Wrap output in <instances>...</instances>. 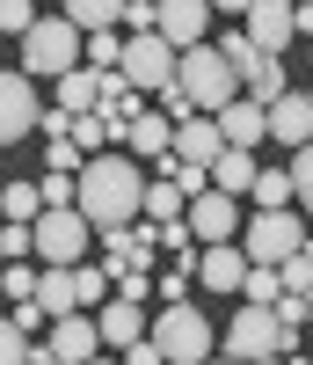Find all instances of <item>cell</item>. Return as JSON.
Masks as SVG:
<instances>
[{
  "label": "cell",
  "instance_id": "cell-37",
  "mask_svg": "<svg viewBox=\"0 0 313 365\" xmlns=\"http://www.w3.org/2000/svg\"><path fill=\"white\" fill-rule=\"evenodd\" d=\"M37 190H44V212H66L73 205V175H44Z\"/></svg>",
  "mask_w": 313,
  "mask_h": 365
},
{
  "label": "cell",
  "instance_id": "cell-29",
  "mask_svg": "<svg viewBox=\"0 0 313 365\" xmlns=\"http://www.w3.org/2000/svg\"><path fill=\"white\" fill-rule=\"evenodd\" d=\"M240 299H248V307H277V299H285L277 270H255V263H248V278H240Z\"/></svg>",
  "mask_w": 313,
  "mask_h": 365
},
{
  "label": "cell",
  "instance_id": "cell-38",
  "mask_svg": "<svg viewBox=\"0 0 313 365\" xmlns=\"http://www.w3.org/2000/svg\"><path fill=\"white\" fill-rule=\"evenodd\" d=\"M124 365H168V358H161V344L146 336V344H132V351H124Z\"/></svg>",
  "mask_w": 313,
  "mask_h": 365
},
{
  "label": "cell",
  "instance_id": "cell-40",
  "mask_svg": "<svg viewBox=\"0 0 313 365\" xmlns=\"http://www.w3.org/2000/svg\"><path fill=\"white\" fill-rule=\"evenodd\" d=\"M29 365H58V358H51V351H29Z\"/></svg>",
  "mask_w": 313,
  "mask_h": 365
},
{
  "label": "cell",
  "instance_id": "cell-11",
  "mask_svg": "<svg viewBox=\"0 0 313 365\" xmlns=\"http://www.w3.org/2000/svg\"><path fill=\"white\" fill-rule=\"evenodd\" d=\"M211 8L204 0H161V44L182 58V51H197V44H211Z\"/></svg>",
  "mask_w": 313,
  "mask_h": 365
},
{
  "label": "cell",
  "instance_id": "cell-43",
  "mask_svg": "<svg viewBox=\"0 0 313 365\" xmlns=\"http://www.w3.org/2000/svg\"><path fill=\"white\" fill-rule=\"evenodd\" d=\"M87 365H117V358H110V351H102V358H87Z\"/></svg>",
  "mask_w": 313,
  "mask_h": 365
},
{
  "label": "cell",
  "instance_id": "cell-33",
  "mask_svg": "<svg viewBox=\"0 0 313 365\" xmlns=\"http://www.w3.org/2000/svg\"><path fill=\"white\" fill-rule=\"evenodd\" d=\"M292 205L313 212V146H299V154H292Z\"/></svg>",
  "mask_w": 313,
  "mask_h": 365
},
{
  "label": "cell",
  "instance_id": "cell-46",
  "mask_svg": "<svg viewBox=\"0 0 313 365\" xmlns=\"http://www.w3.org/2000/svg\"><path fill=\"white\" fill-rule=\"evenodd\" d=\"M306 365H313V358H306Z\"/></svg>",
  "mask_w": 313,
  "mask_h": 365
},
{
  "label": "cell",
  "instance_id": "cell-20",
  "mask_svg": "<svg viewBox=\"0 0 313 365\" xmlns=\"http://www.w3.org/2000/svg\"><path fill=\"white\" fill-rule=\"evenodd\" d=\"M255 175H262V161L240 154V146H226V154L211 161V190H218V197H248V190H255Z\"/></svg>",
  "mask_w": 313,
  "mask_h": 365
},
{
  "label": "cell",
  "instance_id": "cell-42",
  "mask_svg": "<svg viewBox=\"0 0 313 365\" xmlns=\"http://www.w3.org/2000/svg\"><path fill=\"white\" fill-rule=\"evenodd\" d=\"M204 365H233V358H226V351H218V358H204Z\"/></svg>",
  "mask_w": 313,
  "mask_h": 365
},
{
  "label": "cell",
  "instance_id": "cell-26",
  "mask_svg": "<svg viewBox=\"0 0 313 365\" xmlns=\"http://www.w3.org/2000/svg\"><path fill=\"white\" fill-rule=\"evenodd\" d=\"M73 292H80V314H102V307H110V270L73 263Z\"/></svg>",
  "mask_w": 313,
  "mask_h": 365
},
{
  "label": "cell",
  "instance_id": "cell-18",
  "mask_svg": "<svg viewBox=\"0 0 313 365\" xmlns=\"http://www.w3.org/2000/svg\"><path fill=\"white\" fill-rule=\"evenodd\" d=\"M270 139L292 146V154H299V146H313V103L299 96V88H292L285 103H270Z\"/></svg>",
  "mask_w": 313,
  "mask_h": 365
},
{
  "label": "cell",
  "instance_id": "cell-1",
  "mask_svg": "<svg viewBox=\"0 0 313 365\" xmlns=\"http://www.w3.org/2000/svg\"><path fill=\"white\" fill-rule=\"evenodd\" d=\"M73 205L95 234H124L146 220V175L132 154H95L80 175H73Z\"/></svg>",
  "mask_w": 313,
  "mask_h": 365
},
{
  "label": "cell",
  "instance_id": "cell-8",
  "mask_svg": "<svg viewBox=\"0 0 313 365\" xmlns=\"http://www.w3.org/2000/svg\"><path fill=\"white\" fill-rule=\"evenodd\" d=\"M29 241H37V263L73 270V263H87V241H95V227L80 220V205H66V212H44V220L29 227Z\"/></svg>",
  "mask_w": 313,
  "mask_h": 365
},
{
  "label": "cell",
  "instance_id": "cell-23",
  "mask_svg": "<svg viewBox=\"0 0 313 365\" xmlns=\"http://www.w3.org/2000/svg\"><path fill=\"white\" fill-rule=\"evenodd\" d=\"M117 8H124V0H73V8H58V15H66L80 37H110V29H117Z\"/></svg>",
  "mask_w": 313,
  "mask_h": 365
},
{
  "label": "cell",
  "instance_id": "cell-22",
  "mask_svg": "<svg viewBox=\"0 0 313 365\" xmlns=\"http://www.w3.org/2000/svg\"><path fill=\"white\" fill-rule=\"evenodd\" d=\"M37 220H44L37 182H0V227H37Z\"/></svg>",
  "mask_w": 313,
  "mask_h": 365
},
{
  "label": "cell",
  "instance_id": "cell-34",
  "mask_svg": "<svg viewBox=\"0 0 313 365\" xmlns=\"http://www.w3.org/2000/svg\"><path fill=\"white\" fill-rule=\"evenodd\" d=\"M110 285H117V299L146 307V299H153V270H124V278H110Z\"/></svg>",
  "mask_w": 313,
  "mask_h": 365
},
{
  "label": "cell",
  "instance_id": "cell-12",
  "mask_svg": "<svg viewBox=\"0 0 313 365\" xmlns=\"http://www.w3.org/2000/svg\"><path fill=\"white\" fill-rule=\"evenodd\" d=\"M240 29H248V44H255L262 58H285V44L299 37V29H292V8H285V0H255V8L240 15Z\"/></svg>",
  "mask_w": 313,
  "mask_h": 365
},
{
  "label": "cell",
  "instance_id": "cell-17",
  "mask_svg": "<svg viewBox=\"0 0 313 365\" xmlns=\"http://www.w3.org/2000/svg\"><path fill=\"white\" fill-rule=\"evenodd\" d=\"M240 278H248L240 241H226V249H197V285L204 292H240Z\"/></svg>",
  "mask_w": 313,
  "mask_h": 365
},
{
  "label": "cell",
  "instance_id": "cell-6",
  "mask_svg": "<svg viewBox=\"0 0 313 365\" xmlns=\"http://www.w3.org/2000/svg\"><path fill=\"white\" fill-rule=\"evenodd\" d=\"M175 66L182 58L161 44V29H153V37H124V66H117V81L132 88V96H175Z\"/></svg>",
  "mask_w": 313,
  "mask_h": 365
},
{
  "label": "cell",
  "instance_id": "cell-16",
  "mask_svg": "<svg viewBox=\"0 0 313 365\" xmlns=\"http://www.w3.org/2000/svg\"><path fill=\"white\" fill-rule=\"evenodd\" d=\"M124 146H132L139 161L168 168V161H175V117H168V110H146L139 125H132V139H124Z\"/></svg>",
  "mask_w": 313,
  "mask_h": 365
},
{
  "label": "cell",
  "instance_id": "cell-21",
  "mask_svg": "<svg viewBox=\"0 0 313 365\" xmlns=\"http://www.w3.org/2000/svg\"><path fill=\"white\" fill-rule=\"evenodd\" d=\"M37 307H44V322H66V314H80V292H73V270H58V263H44V278H37Z\"/></svg>",
  "mask_w": 313,
  "mask_h": 365
},
{
  "label": "cell",
  "instance_id": "cell-4",
  "mask_svg": "<svg viewBox=\"0 0 313 365\" xmlns=\"http://www.w3.org/2000/svg\"><path fill=\"white\" fill-rule=\"evenodd\" d=\"M299 249H306V212H248L240 256L255 263V270H285Z\"/></svg>",
  "mask_w": 313,
  "mask_h": 365
},
{
  "label": "cell",
  "instance_id": "cell-9",
  "mask_svg": "<svg viewBox=\"0 0 313 365\" xmlns=\"http://www.w3.org/2000/svg\"><path fill=\"white\" fill-rule=\"evenodd\" d=\"M182 227H190V241H197V249H226V241H240V227H248V205H240V197L204 190V197H190Z\"/></svg>",
  "mask_w": 313,
  "mask_h": 365
},
{
  "label": "cell",
  "instance_id": "cell-24",
  "mask_svg": "<svg viewBox=\"0 0 313 365\" xmlns=\"http://www.w3.org/2000/svg\"><path fill=\"white\" fill-rule=\"evenodd\" d=\"M248 205H255V212H299L292 205V168H262L255 190H248Z\"/></svg>",
  "mask_w": 313,
  "mask_h": 365
},
{
  "label": "cell",
  "instance_id": "cell-36",
  "mask_svg": "<svg viewBox=\"0 0 313 365\" xmlns=\"http://www.w3.org/2000/svg\"><path fill=\"white\" fill-rule=\"evenodd\" d=\"M8 322L22 329V336H37V329H51V322H44V307H37V299H15V307H8Z\"/></svg>",
  "mask_w": 313,
  "mask_h": 365
},
{
  "label": "cell",
  "instance_id": "cell-39",
  "mask_svg": "<svg viewBox=\"0 0 313 365\" xmlns=\"http://www.w3.org/2000/svg\"><path fill=\"white\" fill-rule=\"evenodd\" d=\"M292 29H299V37L313 44V0H306V8H292Z\"/></svg>",
  "mask_w": 313,
  "mask_h": 365
},
{
  "label": "cell",
  "instance_id": "cell-32",
  "mask_svg": "<svg viewBox=\"0 0 313 365\" xmlns=\"http://www.w3.org/2000/svg\"><path fill=\"white\" fill-rule=\"evenodd\" d=\"M124 66V37L110 29V37H87V73H117Z\"/></svg>",
  "mask_w": 313,
  "mask_h": 365
},
{
  "label": "cell",
  "instance_id": "cell-2",
  "mask_svg": "<svg viewBox=\"0 0 313 365\" xmlns=\"http://www.w3.org/2000/svg\"><path fill=\"white\" fill-rule=\"evenodd\" d=\"M175 96L190 103V117H218L226 103H240V73L211 44H197V51H182V66H175Z\"/></svg>",
  "mask_w": 313,
  "mask_h": 365
},
{
  "label": "cell",
  "instance_id": "cell-44",
  "mask_svg": "<svg viewBox=\"0 0 313 365\" xmlns=\"http://www.w3.org/2000/svg\"><path fill=\"white\" fill-rule=\"evenodd\" d=\"M0 307H8V292H0Z\"/></svg>",
  "mask_w": 313,
  "mask_h": 365
},
{
  "label": "cell",
  "instance_id": "cell-27",
  "mask_svg": "<svg viewBox=\"0 0 313 365\" xmlns=\"http://www.w3.org/2000/svg\"><path fill=\"white\" fill-rule=\"evenodd\" d=\"M44 22V8H37V0H0V37H29V29H37Z\"/></svg>",
  "mask_w": 313,
  "mask_h": 365
},
{
  "label": "cell",
  "instance_id": "cell-41",
  "mask_svg": "<svg viewBox=\"0 0 313 365\" xmlns=\"http://www.w3.org/2000/svg\"><path fill=\"white\" fill-rule=\"evenodd\" d=\"M255 365H306V358H255Z\"/></svg>",
  "mask_w": 313,
  "mask_h": 365
},
{
  "label": "cell",
  "instance_id": "cell-31",
  "mask_svg": "<svg viewBox=\"0 0 313 365\" xmlns=\"http://www.w3.org/2000/svg\"><path fill=\"white\" fill-rule=\"evenodd\" d=\"M73 146H80L87 161H95L102 146H110V125H102V110H87V117H73Z\"/></svg>",
  "mask_w": 313,
  "mask_h": 365
},
{
  "label": "cell",
  "instance_id": "cell-7",
  "mask_svg": "<svg viewBox=\"0 0 313 365\" xmlns=\"http://www.w3.org/2000/svg\"><path fill=\"white\" fill-rule=\"evenodd\" d=\"M292 344H299V336H285L270 307H240V314L226 322V358H233V365H255V358H292Z\"/></svg>",
  "mask_w": 313,
  "mask_h": 365
},
{
  "label": "cell",
  "instance_id": "cell-15",
  "mask_svg": "<svg viewBox=\"0 0 313 365\" xmlns=\"http://www.w3.org/2000/svg\"><path fill=\"white\" fill-rule=\"evenodd\" d=\"M218 139H226V146H240V154H255V146L270 139V110L262 103H226V110H218Z\"/></svg>",
  "mask_w": 313,
  "mask_h": 365
},
{
  "label": "cell",
  "instance_id": "cell-10",
  "mask_svg": "<svg viewBox=\"0 0 313 365\" xmlns=\"http://www.w3.org/2000/svg\"><path fill=\"white\" fill-rule=\"evenodd\" d=\"M44 125V103H37V81L22 66H0V146H22L29 132Z\"/></svg>",
  "mask_w": 313,
  "mask_h": 365
},
{
  "label": "cell",
  "instance_id": "cell-45",
  "mask_svg": "<svg viewBox=\"0 0 313 365\" xmlns=\"http://www.w3.org/2000/svg\"><path fill=\"white\" fill-rule=\"evenodd\" d=\"M306 51H313V44H306Z\"/></svg>",
  "mask_w": 313,
  "mask_h": 365
},
{
  "label": "cell",
  "instance_id": "cell-30",
  "mask_svg": "<svg viewBox=\"0 0 313 365\" xmlns=\"http://www.w3.org/2000/svg\"><path fill=\"white\" fill-rule=\"evenodd\" d=\"M211 51H218V58H226V66H233V73H248V66H255V58H262L255 44H248V29H218V44H211Z\"/></svg>",
  "mask_w": 313,
  "mask_h": 365
},
{
  "label": "cell",
  "instance_id": "cell-5",
  "mask_svg": "<svg viewBox=\"0 0 313 365\" xmlns=\"http://www.w3.org/2000/svg\"><path fill=\"white\" fill-rule=\"evenodd\" d=\"M153 344H161L168 365H204V358H218V329L182 299V307H161V314H153Z\"/></svg>",
  "mask_w": 313,
  "mask_h": 365
},
{
  "label": "cell",
  "instance_id": "cell-13",
  "mask_svg": "<svg viewBox=\"0 0 313 365\" xmlns=\"http://www.w3.org/2000/svg\"><path fill=\"white\" fill-rule=\"evenodd\" d=\"M44 351H51L58 365H87V358H102L95 314H66V322H51V329H44Z\"/></svg>",
  "mask_w": 313,
  "mask_h": 365
},
{
  "label": "cell",
  "instance_id": "cell-28",
  "mask_svg": "<svg viewBox=\"0 0 313 365\" xmlns=\"http://www.w3.org/2000/svg\"><path fill=\"white\" fill-rule=\"evenodd\" d=\"M37 278H44L37 263H0V292H8V307H15V299H37Z\"/></svg>",
  "mask_w": 313,
  "mask_h": 365
},
{
  "label": "cell",
  "instance_id": "cell-35",
  "mask_svg": "<svg viewBox=\"0 0 313 365\" xmlns=\"http://www.w3.org/2000/svg\"><path fill=\"white\" fill-rule=\"evenodd\" d=\"M0 365H29V336H22L8 314H0Z\"/></svg>",
  "mask_w": 313,
  "mask_h": 365
},
{
  "label": "cell",
  "instance_id": "cell-19",
  "mask_svg": "<svg viewBox=\"0 0 313 365\" xmlns=\"http://www.w3.org/2000/svg\"><path fill=\"white\" fill-rule=\"evenodd\" d=\"M218 154H226V139H218V117H190V125H175V161L211 168Z\"/></svg>",
  "mask_w": 313,
  "mask_h": 365
},
{
  "label": "cell",
  "instance_id": "cell-3",
  "mask_svg": "<svg viewBox=\"0 0 313 365\" xmlns=\"http://www.w3.org/2000/svg\"><path fill=\"white\" fill-rule=\"evenodd\" d=\"M80 58H87V37H80L66 15H44L22 37V73L29 81H66V73H80Z\"/></svg>",
  "mask_w": 313,
  "mask_h": 365
},
{
  "label": "cell",
  "instance_id": "cell-14",
  "mask_svg": "<svg viewBox=\"0 0 313 365\" xmlns=\"http://www.w3.org/2000/svg\"><path fill=\"white\" fill-rule=\"evenodd\" d=\"M95 336H102V351H132V344L153 336V314L132 307V299H110V307L95 314Z\"/></svg>",
  "mask_w": 313,
  "mask_h": 365
},
{
  "label": "cell",
  "instance_id": "cell-25",
  "mask_svg": "<svg viewBox=\"0 0 313 365\" xmlns=\"http://www.w3.org/2000/svg\"><path fill=\"white\" fill-rule=\"evenodd\" d=\"M182 212H190V197H182L175 182H161V175H153V182H146V220H153V227H175Z\"/></svg>",
  "mask_w": 313,
  "mask_h": 365
}]
</instances>
